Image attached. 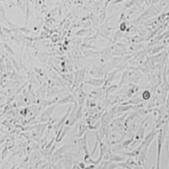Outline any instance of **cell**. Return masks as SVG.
Masks as SVG:
<instances>
[{
	"label": "cell",
	"mask_w": 169,
	"mask_h": 169,
	"mask_svg": "<svg viewBox=\"0 0 169 169\" xmlns=\"http://www.w3.org/2000/svg\"><path fill=\"white\" fill-rule=\"evenodd\" d=\"M162 132H160V134L158 135V153H157V168H159V165H160V156H161V148H162Z\"/></svg>",
	"instance_id": "6da1fadb"
},
{
	"label": "cell",
	"mask_w": 169,
	"mask_h": 169,
	"mask_svg": "<svg viewBox=\"0 0 169 169\" xmlns=\"http://www.w3.org/2000/svg\"><path fill=\"white\" fill-rule=\"evenodd\" d=\"M79 166H80L81 168H85V165H84V163H80V164H79Z\"/></svg>",
	"instance_id": "7a4b0ae2"
},
{
	"label": "cell",
	"mask_w": 169,
	"mask_h": 169,
	"mask_svg": "<svg viewBox=\"0 0 169 169\" xmlns=\"http://www.w3.org/2000/svg\"><path fill=\"white\" fill-rule=\"evenodd\" d=\"M159 0H152V3H156V2H158Z\"/></svg>",
	"instance_id": "3957f363"
}]
</instances>
